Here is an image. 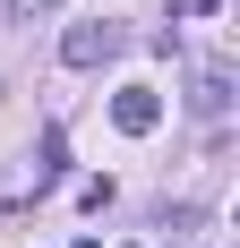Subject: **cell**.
Wrapping results in <instances>:
<instances>
[{
    "instance_id": "obj_1",
    "label": "cell",
    "mask_w": 240,
    "mask_h": 248,
    "mask_svg": "<svg viewBox=\"0 0 240 248\" xmlns=\"http://www.w3.org/2000/svg\"><path fill=\"white\" fill-rule=\"evenodd\" d=\"M120 51H129L120 26H69V34H60V60H69V69H103V60H120Z\"/></svg>"
},
{
    "instance_id": "obj_2",
    "label": "cell",
    "mask_w": 240,
    "mask_h": 248,
    "mask_svg": "<svg viewBox=\"0 0 240 248\" xmlns=\"http://www.w3.org/2000/svg\"><path fill=\"white\" fill-rule=\"evenodd\" d=\"M112 128L120 137H154V128H163V94H154V86H120L112 94Z\"/></svg>"
},
{
    "instance_id": "obj_3",
    "label": "cell",
    "mask_w": 240,
    "mask_h": 248,
    "mask_svg": "<svg viewBox=\"0 0 240 248\" xmlns=\"http://www.w3.org/2000/svg\"><path fill=\"white\" fill-rule=\"evenodd\" d=\"M189 111H197L206 128H223V111H232V69H223V60H215V69H197V94H189Z\"/></svg>"
},
{
    "instance_id": "obj_4",
    "label": "cell",
    "mask_w": 240,
    "mask_h": 248,
    "mask_svg": "<svg viewBox=\"0 0 240 248\" xmlns=\"http://www.w3.org/2000/svg\"><path fill=\"white\" fill-rule=\"evenodd\" d=\"M60 171H69V137H60V128H43V163H34V188H51Z\"/></svg>"
},
{
    "instance_id": "obj_5",
    "label": "cell",
    "mask_w": 240,
    "mask_h": 248,
    "mask_svg": "<svg viewBox=\"0 0 240 248\" xmlns=\"http://www.w3.org/2000/svg\"><path fill=\"white\" fill-rule=\"evenodd\" d=\"M43 9H60V0H9V17H43Z\"/></svg>"
},
{
    "instance_id": "obj_6",
    "label": "cell",
    "mask_w": 240,
    "mask_h": 248,
    "mask_svg": "<svg viewBox=\"0 0 240 248\" xmlns=\"http://www.w3.org/2000/svg\"><path fill=\"white\" fill-rule=\"evenodd\" d=\"M77 248H95V240H77Z\"/></svg>"
}]
</instances>
